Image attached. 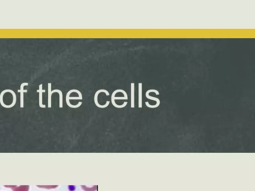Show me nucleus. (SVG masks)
Wrapping results in <instances>:
<instances>
[{
	"instance_id": "nucleus-6",
	"label": "nucleus",
	"mask_w": 255,
	"mask_h": 191,
	"mask_svg": "<svg viewBox=\"0 0 255 191\" xmlns=\"http://www.w3.org/2000/svg\"><path fill=\"white\" fill-rule=\"evenodd\" d=\"M43 88V84H41L39 85V90H37V92L39 93V106L42 108H45L46 105L45 104H43V93L45 92L44 90L42 89Z\"/></svg>"
},
{
	"instance_id": "nucleus-5",
	"label": "nucleus",
	"mask_w": 255,
	"mask_h": 191,
	"mask_svg": "<svg viewBox=\"0 0 255 191\" xmlns=\"http://www.w3.org/2000/svg\"><path fill=\"white\" fill-rule=\"evenodd\" d=\"M29 85L28 82H25V83L22 84L20 85V90H18V93H20V107L23 108L24 107V93H27V90H23L24 86H27Z\"/></svg>"
},
{
	"instance_id": "nucleus-3",
	"label": "nucleus",
	"mask_w": 255,
	"mask_h": 191,
	"mask_svg": "<svg viewBox=\"0 0 255 191\" xmlns=\"http://www.w3.org/2000/svg\"><path fill=\"white\" fill-rule=\"evenodd\" d=\"M77 91H78V90H75V89L71 90V91H68V94H67V96H66L67 104H68V105L70 107H71V108H77V107H80V105H81V104H83V102H82V101H80V102H79V104H76V105H72V104H71V103H70V101H69L70 99H74V100L80 99V98L79 96L78 97H70V94H71V93H74V92L77 93Z\"/></svg>"
},
{
	"instance_id": "nucleus-9",
	"label": "nucleus",
	"mask_w": 255,
	"mask_h": 191,
	"mask_svg": "<svg viewBox=\"0 0 255 191\" xmlns=\"http://www.w3.org/2000/svg\"><path fill=\"white\" fill-rule=\"evenodd\" d=\"M131 107H135V84L131 83Z\"/></svg>"
},
{
	"instance_id": "nucleus-1",
	"label": "nucleus",
	"mask_w": 255,
	"mask_h": 191,
	"mask_svg": "<svg viewBox=\"0 0 255 191\" xmlns=\"http://www.w3.org/2000/svg\"><path fill=\"white\" fill-rule=\"evenodd\" d=\"M51 83H48V107L50 108L52 107V94L53 93L57 92L59 94V107L60 108H62L63 107V94H62V91H61V90H54V91H51Z\"/></svg>"
},
{
	"instance_id": "nucleus-10",
	"label": "nucleus",
	"mask_w": 255,
	"mask_h": 191,
	"mask_svg": "<svg viewBox=\"0 0 255 191\" xmlns=\"http://www.w3.org/2000/svg\"><path fill=\"white\" fill-rule=\"evenodd\" d=\"M7 91L11 93L13 95V102L11 103L10 105H8V108H11V107H13L15 105L16 101H17V96H16L15 92H14V91H12V90L7 89Z\"/></svg>"
},
{
	"instance_id": "nucleus-8",
	"label": "nucleus",
	"mask_w": 255,
	"mask_h": 191,
	"mask_svg": "<svg viewBox=\"0 0 255 191\" xmlns=\"http://www.w3.org/2000/svg\"><path fill=\"white\" fill-rule=\"evenodd\" d=\"M138 107H142V83H138Z\"/></svg>"
},
{
	"instance_id": "nucleus-7",
	"label": "nucleus",
	"mask_w": 255,
	"mask_h": 191,
	"mask_svg": "<svg viewBox=\"0 0 255 191\" xmlns=\"http://www.w3.org/2000/svg\"><path fill=\"white\" fill-rule=\"evenodd\" d=\"M5 188H11L13 191H29V186H8L5 185Z\"/></svg>"
},
{
	"instance_id": "nucleus-2",
	"label": "nucleus",
	"mask_w": 255,
	"mask_h": 191,
	"mask_svg": "<svg viewBox=\"0 0 255 191\" xmlns=\"http://www.w3.org/2000/svg\"><path fill=\"white\" fill-rule=\"evenodd\" d=\"M151 92L155 93L156 95H159V91H156V90L151 89L148 90V91L146 92L145 94L146 98H149V99L154 100V101H156V104H155V105H150L147 101H146L145 104L147 106V107H150V108H156V107H159V104H160V100H159V98H156V97L150 96H149V94Z\"/></svg>"
},
{
	"instance_id": "nucleus-4",
	"label": "nucleus",
	"mask_w": 255,
	"mask_h": 191,
	"mask_svg": "<svg viewBox=\"0 0 255 191\" xmlns=\"http://www.w3.org/2000/svg\"><path fill=\"white\" fill-rule=\"evenodd\" d=\"M102 92L105 93V94H107V96H110V93H109L107 90H99V91H97L96 94H95L94 99H95V104H96L98 107H100V108H106V107H108L109 104H110V101H107V103H106L104 105H101V104H100L99 102H98V95Z\"/></svg>"
},
{
	"instance_id": "nucleus-11",
	"label": "nucleus",
	"mask_w": 255,
	"mask_h": 191,
	"mask_svg": "<svg viewBox=\"0 0 255 191\" xmlns=\"http://www.w3.org/2000/svg\"><path fill=\"white\" fill-rule=\"evenodd\" d=\"M39 188H49V189H51V188H57V186H51V187H48V186H38Z\"/></svg>"
}]
</instances>
